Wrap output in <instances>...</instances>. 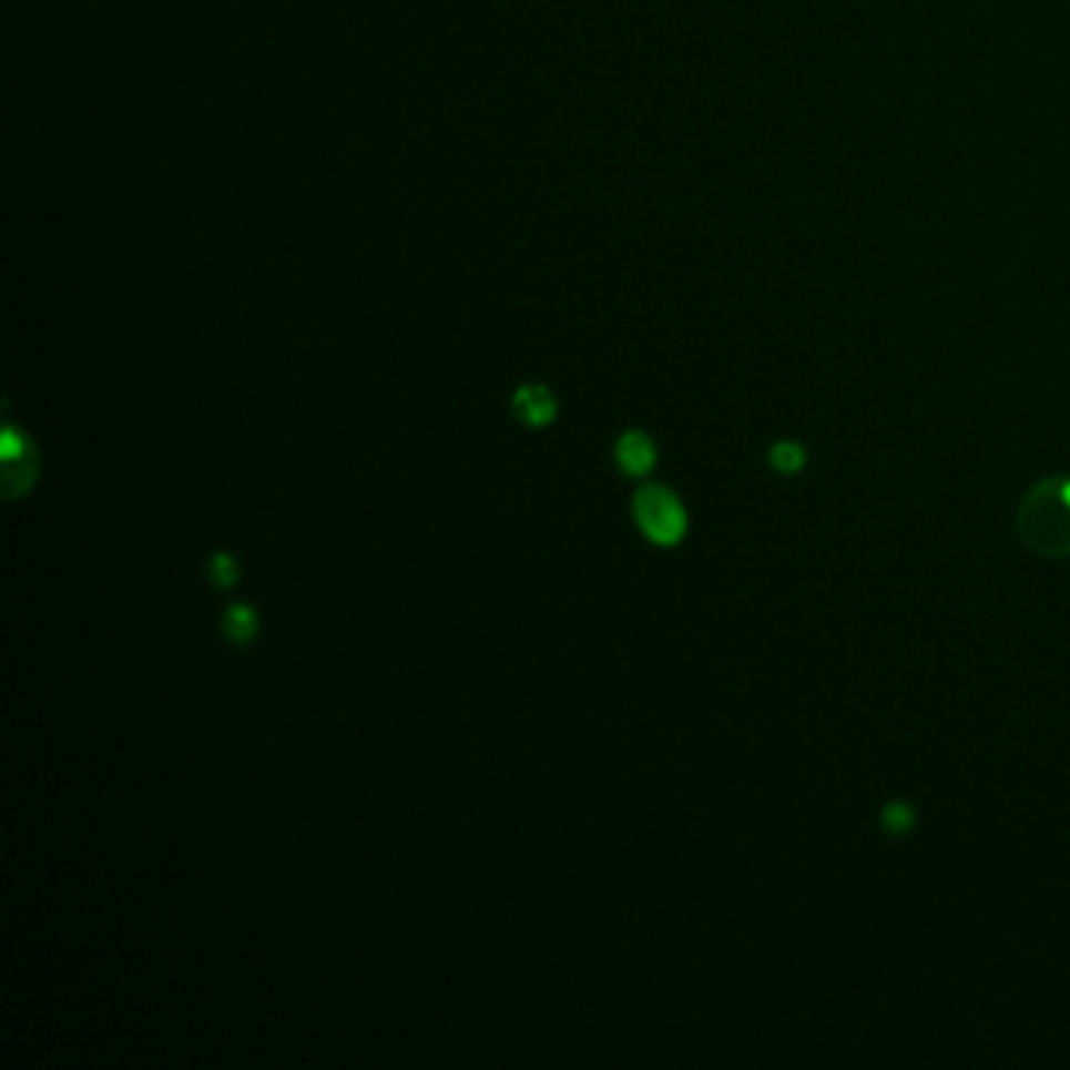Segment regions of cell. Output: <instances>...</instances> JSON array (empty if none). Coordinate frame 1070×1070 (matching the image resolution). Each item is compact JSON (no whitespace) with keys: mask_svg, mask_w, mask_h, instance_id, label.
I'll return each instance as SVG.
<instances>
[{"mask_svg":"<svg viewBox=\"0 0 1070 1070\" xmlns=\"http://www.w3.org/2000/svg\"><path fill=\"white\" fill-rule=\"evenodd\" d=\"M207 578H211L214 588L226 591V588H233V584L240 581V562L230 553H217L211 559V565H207Z\"/></svg>","mask_w":1070,"mask_h":1070,"instance_id":"obj_7","label":"cell"},{"mask_svg":"<svg viewBox=\"0 0 1070 1070\" xmlns=\"http://www.w3.org/2000/svg\"><path fill=\"white\" fill-rule=\"evenodd\" d=\"M1017 534L1039 556H1070V478L1036 483L1017 509Z\"/></svg>","mask_w":1070,"mask_h":1070,"instance_id":"obj_1","label":"cell"},{"mask_svg":"<svg viewBox=\"0 0 1070 1070\" xmlns=\"http://www.w3.org/2000/svg\"><path fill=\"white\" fill-rule=\"evenodd\" d=\"M258 634V612L248 603H233L230 610L223 612V638H230L233 644H248Z\"/></svg>","mask_w":1070,"mask_h":1070,"instance_id":"obj_5","label":"cell"},{"mask_svg":"<svg viewBox=\"0 0 1070 1070\" xmlns=\"http://www.w3.org/2000/svg\"><path fill=\"white\" fill-rule=\"evenodd\" d=\"M914 826V811L907 804H888L883 811V829L888 835H905Z\"/></svg>","mask_w":1070,"mask_h":1070,"instance_id":"obj_8","label":"cell"},{"mask_svg":"<svg viewBox=\"0 0 1070 1070\" xmlns=\"http://www.w3.org/2000/svg\"><path fill=\"white\" fill-rule=\"evenodd\" d=\"M634 518L638 528L660 547H675L687 531V512L672 490L660 483H646L634 493Z\"/></svg>","mask_w":1070,"mask_h":1070,"instance_id":"obj_2","label":"cell"},{"mask_svg":"<svg viewBox=\"0 0 1070 1070\" xmlns=\"http://www.w3.org/2000/svg\"><path fill=\"white\" fill-rule=\"evenodd\" d=\"M512 411L521 425L528 427H547L556 418V399L553 393L540 384H531V387H521L512 399Z\"/></svg>","mask_w":1070,"mask_h":1070,"instance_id":"obj_4","label":"cell"},{"mask_svg":"<svg viewBox=\"0 0 1070 1070\" xmlns=\"http://www.w3.org/2000/svg\"><path fill=\"white\" fill-rule=\"evenodd\" d=\"M615 461L631 478H644L656 465V446L641 430H628L615 444Z\"/></svg>","mask_w":1070,"mask_h":1070,"instance_id":"obj_3","label":"cell"},{"mask_svg":"<svg viewBox=\"0 0 1070 1070\" xmlns=\"http://www.w3.org/2000/svg\"><path fill=\"white\" fill-rule=\"evenodd\" d=\"M804 459H807L804 449L792 444V440H782V444H775L770 449V461H773L775 471H782V475H797L804 468Z\"/></svg>","mask_w":1070,"mask_h":1070,"instance_id":"obj_6","label":"cell"}]
</instances>
